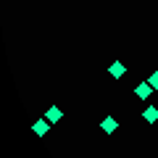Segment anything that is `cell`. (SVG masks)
Returning <instances> with one entry per match:
<instances>
[{"mask_svg": "<svg viewBox=\"0 0 158 158\" xmlns=\"http://www.w3.org/2000/svg\"><path fill=\"white\" fill-rule=\"evenodd\" d=\"M150 95H153V85L150 82H140V85L135 87V98L137 100H148Z\"/></svg>", "mask_w": 158, "mask_h": 158, "instance_id": "cell-1", "label": "cell"}, {"mask_svg": "<svg viewBox=\"0 0 158 158\" xmlns=\"http://www.w3.org/2000/svg\"><path fill=\"white\" fill-rule=\"evenodd\" d=\"M108 74H111V79H121V77L127 74V66H124L121 61H113L111 66H108Z\"/></svg>", "mask_w": 158, "mask_h": 158, "instance_id": "cell-2", "label": "cell"}, {"mask_svg": "<svg viewBox=\"0 0 158 158\" xmlns=\"http://www.w3.org/2000/svg\"><path fill=\"white\" fill-rule=\"evenodd\" d=\"M45 118L50 121V124H58V121L63 118V111H61L58 106H48V111H45Z\"/></svg>", "mask_w": 158, "mask_h": 158, "instance_id": "cell-3", "label": "cell"}, {"mask_svg": "<svg viewBox=\"0 0 158 158\" xmlns=\"http://www.w3.org/2000/svg\"><path fill=\"white\" fill-rule=\"evenodd\" d=\"M100 129L106 132V135H113V132L118 129V121H116V118H113V116H106V118H103V121H100Z\"/></svg>", "mask_w": 158, "mask_h": 158, "instance_id": "cell-4", "label": "cell"}, {"mask_svg": "<svg viewBox=\"0 0 158 158\" xmlns=\"http://www.w3.org/2000/svg\"><path fill=\"white\" fill-rule=\"evenodd\" d=\"M50 127H53V124H50V121H48L45 116H42V118H37V121H34V132H37L40 137H45L48 132H50Z\"/></svg>", "mask_w": 158, "mask_h": 158, "instance_id": "cell-5", "label": "cell"}, {"mask_svg": "<svg viewBox=\"0 0 158 158\" xmlns=\"http://www.w3.org/2000/svg\"><path fill=\"white\" fill-rule=\"evenodd\" d=\"M142 118H145L148 124H156V121H158V108L156 106H148L145 111H142Z\"/></svg>", "mask_w": 158, "mask_h": 158, "instance_id": "cell-6", "label": "cell"}, {"mask_svg": "<svg viewBox=\"0 0 158 158\" xmlns=\"http://www.w3.org/2000/svg\"><path fill=\"white\" fill-rule=\"evenodd\" d=\"M148 82L153 85V90H158V69H156V71L150 74V77H148Z\"/></svg>", "mask_w": 158, "mask_h": 158, "instance_id": "cell-7", "label": "cell"}]
</instances>
